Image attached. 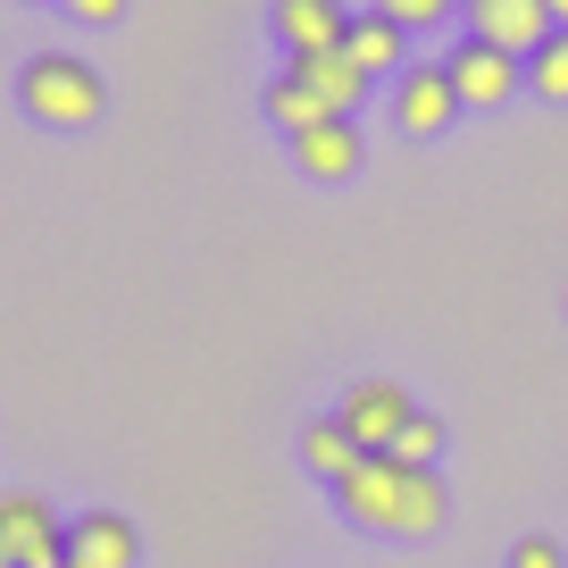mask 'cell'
Here are the masks:
<instances>
[{"mask_svg": "<svg viewBox=\"0 0 568 568\" xmlns=\"http://www.w3.org/2000/svg\"><path fill=\"white\" fill-rule=\"evenodd\" d=\"M335 501H343V518L368 527V535H435V527H444V510H452L444 477H435V468L393 460V452H368V460L335 485Z\"/></svg>", "mask_w": 568, "mask_h": 568, "instance_id": "cell-1", "label": "cell"}, {"mask_svg": "<svg viewBox=\"0 0 568 568\" xmlns=\"http://www.w3.org/2000/svg\"><path fill=\"white\" fill-rule=\"evenodd\" d=\"M18 101H26V118H34V125H59V134H75V125H92V118L109 109V92H101V75H92V59L42 51V59H26Z\"/></svg>", "mask_w": 568, "mask_h": 568, "instance_id": "cell-2", "label": "cell"}, {"mask_svg": "<svg viewBox=\"0 0 568 568\" xmlns=\"http://www.w3.org/2000/svg\"><path fill=\"white\" fill-rule=\"evenodd\" d=\"M0 560L9 568H68V527L42 494H0Z\"/></svg>", "mask_w": 568, "mask_h": 568, "instance_id": "cell-3", "label": "cell"}, {"mask_svg": "<svg viewBox=\"0 0 568 568\" xmlns=\"http://www.w3.org/2000/svg\"><path fill=\"white\" fill-rule=\"evenodd\" d=\"M444 68H452V92H460V109H510L518 84H527V59L494 51V42H477V34H468L460 51L444 59Z\"/></svg>", "mask_w": 568, "mask_h": 568, "instance_id": "cell-4", "label": "cell"}, {"mask_svg": "<svg viewBox=\"0 0 568 568\" xmlns=\"http://www.w3.org/2000/svg\"><path fill=\"white\" fill-rule=\"evenodd\" d=\"M452 118H460V92H452V68H444V59H426V68L409 59V68L393 75V125L426 142V134H444Z\"/></svg>", "mask_w": 568, "mask_h": 568, "instance_id": "cell-5", "label": "cell"}, {"mask_svg": "<svg viewBox=\"0 0 568 568\" xmlns=\"http://www.w3.org/2000/svg\"><path fill=\"white\" fill-rule=\"evenodd\" d=\"M460 18L477 42H494L510 59H535L551 42V0H460Z\"/></svg>", "mask_w": 568, "mask_h": 568, "instance_id": "cell-6", "label": "cell"}, {"mask_svg": "<svg viewBox=\"0 0 568 568\" xmlns=\"http://www.w3.org/2000/svg\"><path fill=\"white\" fill-rule=\"evenodd\" d=\"M335 418L359 435V452H393V435H402L418 409H409V393L393 385V376H352V393H343Z\"/></svg>", "mask_w": 568, "mask_h": 568, "instance_id": "cell-7", "label": "cell"}, {"mask_svg": "<svg viewBox=\"0 0 568 568\" xmlns=\"http://www.w3.org/2000/svg\"><path fill=\"white\" fill-rule=\"evenodd\" d=\"M352 0H267V26H276L284 59L302 51H343V34H352Z\"/></svg>", "mask_w": 568, "mask_h": 568, "instance_id": "cell-8", "label": "cell"}, {"mask_svg": "<svg viewBox=\"0 0 568 568\" xmlns=\"http://www.w3.org/2000/svg\"><path fill=\"white\" fill-rule=\"evenodd\" d=\"M142 560V535L125 510H84L68 518V568H134Z\"/></svg>", "mask_w": 568, "mask_h": 568, "instance_id": "cell-9", "label": "cell"}, {"mask_svg": "<svg viewBox=\"0 0 568 568\" xmlns=\"http://www.w3.org/2000/svg\"><path fill=\"white\" fill-rule=\"evenodd\" d=\"M293 160H302V176H318V184L359 176V125H352V118L310 125V134H293Z\"/></svg>", "mask_w": 568, "mask_h": 568, "instance_id": "cell-10", "label": "cell"}, {"mask_svg": "<svg viewBox=\"0 0 568 568\" xmlns=\"http://www.w3.org/2000/svg\"><path fill=\"white\" fill-rule=\"evenodd\" d=\"M284 75H302L335 118H352V109L368 101V75L352 68V51H302V59H284Z\"/></svg>", "mask_w": 568, "mask_h": 568, "instance_id": "cell-11", "label": "cell"}, {"mask_svg": "<svg viewBox=\"0 0 568 568\" xmlns=\"http://www.w3.org/2000/svg\"><path fill=\"white\" fill-rule=\"evenodd\" d=\"M343 51H352V68L368 75V84H376V75H402V68H409V34L385 18V9H359L352 34H343Z\"/></svg>", "mask_w": 568, "mask_h": 568, "instance_id": "cell-12", "label": "cell"}, {"mask_svg": "<svg viewBox=\"0 0 568 568\" xmlns=\"http://www.w3.org/2000/svg\"><path fill=\"white\" fill-rule=\"evenodd\" d=\"M359 460H368V452H359V435H352L343 418H310V426H302V468H310V477L343 485Z\"/></svg>", "mask_w": 568, "mask_h": 568, "instance_id": "cell-13", "label": "cell"}, {"mask_svg": "<svg viewBox=\"0 0 568 568\" xmlns=\"http://www.w3.org/2000/svg\"><path fill=\"white\" fill-rule=\"evenodd\" d=\"M260 109H267V118L284 125V134H310V125H326V118H335V109H326L318 92L302 84V75H276V84L260 92Z\"/></svg>", "mask_w": 568, "mask_h": 568, "instance_id": "cell-14", "label": "cell"}, {"mask_svg": "<svg viewBox=\"0 0 568 568\" xmlns=\"http://www.w3.org/2000/svg\"><path fill=\"white\" fill-rule=\"evenodd\" d=\"M527 92L535 101H568V26H551V42L527 59Z\"/></svg>", "mask_w": 568, "mask_h": 568, "instance_id": "cell-15", "label": "cell"}, {"mask_svg": "<svg viewBox=\"0 0 568 568\" xmlns=\"http://www.w3.org/2000/svg\"><path fill=\"white\" fill-rule=\"evenodd\" d=\"M435 452H444V418H409L402 435H393V460H409V468H435Z\"/></svg>", "mask_w": 568, "mask_h": 568, "instance_id": "cell-16", "label": "cell"}, {"mask_svg": "<svg viewBox=\"0 0 568 568\" xmlns=\"http://www.w3.org/2000/svg\"><path fill=\"white\" fill-rule=\"evenodd\" d=\"M368 9H385V18L402 26V34H426V26H444L452 9H460V0H368Z\"/></svg>", "mask_w": 568, "mask_h": 568, "instance_id": "cell-17", "label": "cell"}, {"mask_svg": "<svg viewBox=\"0 0 568 568\" xmlns=\"http://www.w3.org/2000/svg\"><path fill=\"white\" fill-rule=\"evenodd\" d=\"M510 568H560V544H551V535H518V544H510Z\"/></svg>", "mask_w": 568, "mask_h": 568, "instance_id": "cell-18", "label": "cell"}, {"mask_svg": "<svg viewBox=\"0 0 568 568\" xmlns=\"http://www.w3.org/2000/svg\"><path fill=\"white\" fill-rule=\"evenodd\" d=\"M84 26H109V18H125V0H68Z\"/></svg>", "mask_w": 568, "mask_h": 568, "instance_id": "cell-19", "label": "cell"}, {"mask_svg": "<svg viewBox=\"0 0 568 568\" xmlns=\"http://www.w3.org/2000/svg\"><path fill=\"white\" fill-rule=\"evenodd\" d=\"M551 26H568V0H551Z\"/></svg>", "mask_w": 568, "mask_h": 568, "instance_id": "cell-20", "label": "cell"}, {"mask_svg": "<svg viewBox=\"0 0 568 568\" xmlns=\"http://www.w3.org/2000/svg\"><path fill=\"white\" fill-rule=\"evenodd\" d=\"M0 568H9V560H0Z\"/></svg>", "mask_w": 568, "mask_h": 568, "instance_id": "cell-21", "label": "cell"}]
</instances>
